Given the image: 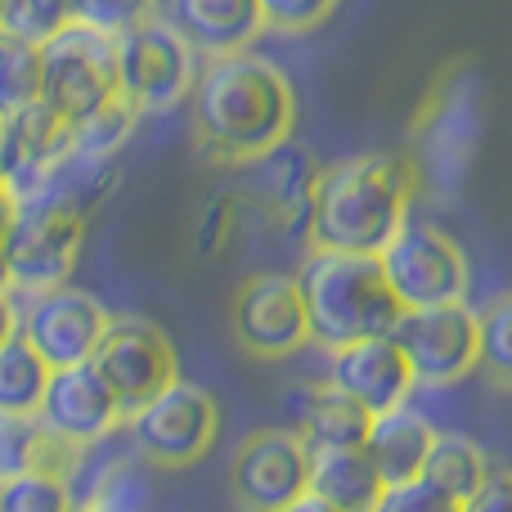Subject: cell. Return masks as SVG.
<instances>
[{
	"label": "cell",
	"mask_w": 512,
	"mask_h": 512,
	"mask_svg": "<svg viewBox=\"0 0 512 512\" xmlns=\"http://www.w3.org/2000/svg\"><path fill=\"white\" fill-rule=\"evenodd\" d=\"M234 221H239V194H216L212 203L198 212L194 225V256H216L230 243Z\"/></svg>",
	"instance_id": "obj_36"
},
{
	"label": "cell",
	"mask_w": 512,
	"mask_h": 512,
	"mask_svg": "<svg viewBox=\"0 0 512 512\" xmlns=\"http://www.w3.org/2000/svg\"><path fill=\"white\" fill-rule=\"evenodd\" d=\"M140 108L131 104L126 95H113L108 104H99L95 113H86L81 122H72V135L68 144L81 153H95V158H117V153L126 149V140L135 135V126H140Z\"/></svg>",
	"instance_id": "obj_29"
},
{
	"label": "cell",
	"mask_w": 512,
	"mask_h": 512,
	"mask_svg": "<svg viewBox=\"0 0 512 512\" xmlns=\"http://www.w3.org/2000/svg\"><path fill=\"white\" fill-rule=\"evenodd\" d=\"M81 454L86 450L59 441L36 414L0 409V481H14L23 472H59L72 486L81 472Z\"/></svg>",
	"instance_id": "obj_21"
},
{
	"label": "cell",
	"mask_w": 512,
	"mask_h": 512,
	"mask_svg": "<svg viewBox=\"0 0 512 512\" xmlns=\"http://www.w3.org/2000/svg\"><path fill=\"white\" fill-rule=\"evenodd\" d=\"M126 441L149 468H194L207 459L221 436V405L207 387L176 378L167 391L144 400L135 414H126Z\"/></svg>",
	"instance_id": "obj_5"
},
{
	"label": "cell",
	"mask_w": 512,
	"mask_h": 512,
	"mask_svg": "<svg viewBox=\"0 0 512 512\" xmlns=\"http://www.w3.org/2000/svg\"><path fill=\"white\" fill-rule=\"evenodd\" d=\"M490 472L495 468H490L486 450H481L477 441H468V436H459V432H436V445H432L427 468H423V477L432 481V486H441L445 495L468 504V499L486 486Z\"/></svg>",
	"instance_id": "obj_25"
},
{
	"label": "cell",
	"mask_w": 512,
	"mask_h": 512,
	"mask_svg": "<svg viewBox=\"0 0 512 512\" xmlns=\"http://www.w3.org/2000/svg\"><path fill=\"white\" fill-rule=\"evenodd\" d=\"M72 512H95V508H86V504H72Z\"/></svg>",
	"instance_id": "obj_43"
},
{
	"label": "cell",
	"mask_w": 512,
	"mask_h": 512,
	"mask_svg": "<svg viewBox=\"0 0 512 512\" xmlns=\"http://www.w3.org/2000/svg\"><path fill=\"white\" fill-rule=\"evenodd\" d=\"M14 333H18V306L9 297V288H0V342H9Z\"/></svg>",
	"instance_id": "obj_38"
},
{
	"label": "cell",
	"mask_w": 512,
	"mask_h": 512,
	"mask_svg": "<svg viewBox=\"0 0 512 512\" xmlns=\"http://www.w3.org/2000/svg\"><path fill=\"white\" fill-rule=\"evenodd\" d=\"M418 387H454L481 369V315L468 301L405 310L391 328Z\"/></svg>",
	"instance_id": "obj_10"
},
{
	"label": "cell",
	"mask_w": 512,
	"mask_h": 512,
	"mask_svg": "<svg viewBox=\"0 0 512 512\" xmlns=\"http://www.w3.org/2000/svg\"><path fill=\"white\" fill-rule=\"evenodd\" d=\"M373 414L364 405H355L351 396H342L337 387L319 382L301 396L297 409V436L306 441V450H337V445H364Z\"/></svg>",
	"instance_id": "obj_24"
},
{
	"label": "cell",
	"mask_w": 512,
	"mask_h": 512,
	"mask_svg": "<svg viewBox=\"0 0 512 512\" xmlns=\"http://www.w3.org/2000/svg\"><path fill=\"white\" fill-rule=\"evenodd\" d=\"M72 14H77V0H14L0 27H9V32L41 45V41H50L59 27H68Z\"/></svg>",
	"instance_id": "obj_32"
},
{
	"label": "cell",
	"mask_w": 512,
	"mask_h": 512,
	"mask_svg": "<svg viewBox=\"0 0 512 512\" xmlns=\"http://www.w3.org/2000/svg\"><path fill=\"white\" fill-rule=\"evenodd\" d=\"M108 310L99 306V297H90L86 288H45L27 301V310L18 315V333L41 351V360L50 369H68V364H86L95 355L99 337L108 328Z\"/></svg>",
	"instance_id": "obj_14"
},
{
	"label": "cell",
	"mask_w": 512,
	"mask_h": 512,
	"mask_svg": "<svg viewBox=\"0 0 512 512\" xmlns=\"http://www.w3.org/2000/svg\"><path fill=\"white\" fill-rule=\"evenodd\" d=\"M90 364H95L99 378L113 387L122 414H135L144 400H153L158 391H167L171 382L180 378L176 342L144 315H113L108 319Z\"/></svg>",
	"instance_id": "obj_9"
},
{
	"label": "cell",
	"mask_w": 512,
	"mask_h": 512,
	"mask_svg": "<svg viewBox=\"0 0 512 512\" xmlns=\"http://www.w3.org/2000/svg\"><path fill=\"white\" fill-rule=\"evenodd\" d=\"M153 14H158V0H77L72 23H90L108 36H122L126 27L144 23Z\"/></svg>",
	"instance_id": "obj_34"
},
{
	"label": "cell",
	"mask_w": 512,
	"mask_h": 512,
	"mask_svg": "<svg viewBox=\"0 0 512 512\" xmlns=\"http://www.w3.org/2000/svg\"><path fill=\"white\" fill-rule=\"evenodd\" d=\"M0 135H5V117H0Z\"/></svg>",
	"instance_id": "obj_44"
},
{
	"label": "cell",
	"mask_w": 512,
	"mask_h": 512,
	"mask_svg": "<svg viewBox=\"0 0 512 512\" xmlns=\"http://www.w3.org/2000/svg\"><path fill=\"white\" fill-rule=\"evenodd\" d=\"M230 337L252 360H288L301 346H310V319L297 274H248L230 297Z\"/></svg>",
	"instance_id": "obj_11"
},
{
	"label": "cell",
	"mask_w": 512,
	"mask_h": 512,
	"mask_svg": "<svg viewBox=\"0 0 512 512\" xmlns=\"http://www.w3.org/2000/svg\"><path fill=\"white\" fill-rule=\"evenodd\" d=\"M171 23L198 54H239L265 32L261 0H167Z\"/></svg>",
	"instance_id": "obj_19"
},
{
	"label": "cell",
	"mask_w": 512,
	"mask_h": 512,
	"mask_svg": "<svg viewBox=\"0 0 512 512\" xmlns=\"http://www.w3.org/2000/svg\"><path fill=\"white\" fill-rule=\"evenodd\" d=\"M432 445H436V427L427 423L423 414H414L409 405H396V409H387V414H373L369 436H364V450H369L373 468L382 472L387 486L423 477Z\"/></svg>",
	"instance_id": "obj_22"
},
{
	"label": "cell",
	"mask_w": 512,
	"mask_h": 512,
	"mask_svg": "<svg viewBox=\"0 0 512 512\" xmlns=\"http://www.w3.org/2000/svg\"><path fill=\"white\" fill-rule=\"evenodd\" d=\"M486 81L472 59L445 63L432 77L423 104L414 113V140H409V158L418 167L423 189L450 198L454 189H463L472 162L486 140Z\"/></svg>",
	"instance_id": "obj_4"
},
{
	"label": "cell",
	"mask_w": 512,
	"mask_h": 512,
	"mask_svg": "<svg viewBox=\"0 0 512 512\" xmlns=\"http://www.w3.org/2000/svg\"><path fill=\"white\" fill-rule=\"evenodd\" d=\"M194 149L212 167H248V162L288 144L297 126V90L279 63L261 54H216L198 68L194 95Z\"/></svg>",
	"instance_id": "obj_1"
},
{
	"label": "cell",
	"mask_w": 512,
	"mask_h": 512,
	"mask_svg": "<svg viewBox=\"0 0 512 512\" xmlns=\"http://www.w3.org/2000/svg\"><path fill=\"white\" fill-rule=\"evenodd\" d=\"M50 373L54 369L41 360V351H36L23 333H14L9 342H0V409L36 414Z\"/></svg>",
	"instance_id": "obj_27"
},
{
	"label": "cell",
	"mask_w": 512,
	"mask_h": 512,
	"mask_svg": "<svg viewBox=\"0 0 512 512\" xmlns=\"http://www.w3.org/2000/svg\"><path fill=\"white\" fill-rule=\"evenodd\" d=\"M198 50L171 18H144L117 36V86L140 113H171L194 95Z\"/></svg>",
	"instance_id": "obj_6"
},
{
	"label": "cell",
	"mask_w": 512,
	"mask_h": 512,
	"mask_svg": "<svg viewBox=\"0 0 512 512\" xmlns=\"http://www.w3.org/2000/svg\"><path fill=\"white\" fill-rule=\"evenodd\" d=\"M373 512H463V504L454 495H445L441 486H432L427 477H414V481H396V486L382 490Z\"/></svg>",
	"instance_id": "obj_35"
},
{
	"label": "cell",
	"mask_w": 512,
	"mask_h": 512,
	"mask_svg": "<svg viewBox=\"0 0 512 512\" xmlns=\"http://www.w3.org/2000/svg\"><path fill=\"white\" fill-rule=\"evenodd\" d=\"M387 481L373 468L364 445H337V450H310V495L328 499L342 512H373Z\"/></svg>",
	"instance_id": "obj_23"
},
{
	"label": "cell",
	"mask_w": 512,
	"mask_h": 512,
	"mask_svg": "<svg viewBox=\"0 0 512 512\" xmlns=\"http://www.w3.org/2000/svg\"><path fill=\"white\" fill-rule=\"evenodd\" d=\"M283 512H342V508H333L328 499H319V495H310V490H306V495L292 499V504L283 508Z\"/></svg>",
	"instance_id": "obj_39"
},
{
	"label": "cell",
	"mask_w": 512,
	"mask_h": 512,
	"mask_svg": "<svg viewBox=\"0 0 512 512\" xmlns=\"http://www.w3.org/2000/svg\"><path fill=\"white\" fill-rule=\"evenodd\" d=\"M463 512H512V468H495L486 486L463 504Z\"/></svg>",
	"instance_id": "obj_37"
},
{
	"label": "cell",
	"mask_w": 512,
	"mask_h": 512,
	"mask_svg": "<svg viewBox=\"0 0 512 512\" xmlns=\"http://www.w3.org/2000/svg\"><path fill=\"white\" fill-rule=\"evenodd\" d=\"M481 369L490 387L512 396V292L481 310Z\"/></svg>",
	"instance_id": "obj_30"
},
{
	"label": "cell",
	"mask_w": 512,
	"mask_h": 512,
	"mask_svg": "<svg viewBox=\"0 0 512 512\" xmlns=\"http://www.w3.org/2000/svg\"><path fill=\"white\" fill-rule=\"evenodd\" d=\"M36 418H41L59 441L77 445V450H95L104 436H113L117 427L126 423L113 387L99 378V369L90 360L50 373L45 396H41V405H36Z\"/></svg>",
	"instance_id": "obj_15"
},
{
	"label": "cell",
	"mask_w": 512,
	"mask_h": 512,
	"mask_svg": "<svg viewBox=\"0 0 512 512\" xmlns=\"http://www.w3.org/2000/svg\"><path fill=\"white\" fill-rule=\"evenodd\" d=\"M117 185H122V162L95 158V153H81L68 144L41 176L14 189V207H63V212H77L90 221Z\"/></svg>",
	"instance_id": "obj_17"
},
{
	"label": "cell",
	"mask_w": 512,
	"mask_h": 512,
	"mask_svg": "<svg viewBox=\"0 0 512 512\" xmlns=\"http://www.w3.org/2000/svg\"><path fill=\"white\" fill-rule=\"evenodd\" d=\"M41 99V45L0 27V117L23 113Z\"/></svg>",
	"instance_id": "obj_28"
},
{
	"label": "cell",
	"mask_w": 512,
	"mask_h": 512,
	"mask_svg": "<svg viewBox=\"0 0 512 512\" xmlns=\"http://www.w3.org/2000/svg\"><path fill=\"white\" fill-rule=\"evenodd\" d=\"M342 0H261V18L270 32L283 36H306L315 27H324L337 14Z\"/></svg>",
	"instance_id": "obj_33"
},
{
	"label": "cell",
	"mask_w": 512,
	"mask_h": 512,
	"mask_svg": "<svg viewBox=\"0 0 512 512\" xmlns=\"http://www.w3.org/2000/svg\"><path fill=\"white\" fill-rule=\"evenodd\" d=\"M72 126L54 113L50 104H27L23 113L5 117V135H0V176H5L9 194L23 189L32 176H41L63 149H68Z\"/></svg>",
	"instance_id": "obj_20"
},
{
	"label": "cell",
	"mask_w": 512,
	"mask_h": 512,
	"mask_svg": "<svg viewBox=\"0 0 512 512\" xmlns=\"http://www.w3.org/2000/svg\"><path fill=\"white\" fill-rule=\"evenodd\" d=\"M418 189V167L409 153H355V158L328 162L315 180V207H310V248L328 252H364L382 256L400 225L409 221Z\"/></svg>",
	"instance_id": "obj_2"
},
{
	"label": "cell",
	"mask_w": 512,
	"mask_h": 512,
	"mask_svg": "<svg viewBox=\"0 0 512 512\" xmlns=\"http://www.w3.org/2000/svg\"><path fill=\"white\" fill-rule=\"evenodd\" d=\"M81 243H86V216L63 207H14V221L5 230V270L14 292L59 288L77 270Z\"/></svg>",
	"instance_id": "obj_12"
},
{
	"label": "cell",
	"mask_w": 512,
	"mask_h": 512,
	"mask_svg": "<svg viewBox=\"0 0 512 512\" xmlns=\"http://www.w3.org/2000/svg\"><path fill=\"white\" fill-rule=\"evenodd\" d=\"M328 387H337L342 396H351L355 405H364L369 414H387V409L405 405L409 391L418 387L414 369H409L405 351L396 337H360L346 342L337 351H328Z\"/></svg>",
	"instance_id": "obj_16"
},
{
	"label": "cell",
	"mask_w": 512,
	"mask_h": 512,
	"mask_svg": "<svg viewBox=\"0 0 512 512\" xmlns=\"http://www.w3.org/2000/svg\"><path fill=\"white\" fill-rule=\"evenodd\" d=\"M297 283L310 319V342H319L324 351L360 337H387L405 315L378 256L310 248Z\"/></svg>",
	"instance_id": "obj_3"
},
{
	"label": "cell",
	"mask_w": 512,
	"mask_h": 512,
	"mask_svg": "<svg viewBox=\"0 0 512 512\" xmlns=\"http://www.w3.org/2000/svg\"><path fill=\"white\" fill-rule=\"evenodd\" d=\"M9 5H14V0H0V23H5V14H9Z\"/></svg>",
	"instance_id": "obj_42"
},
{
	"label": "cell",
	"mask_w": 512,
	"mask_h": 512,
	"mask_svg": "<svg viewBox=\"0 0 512 512\" xmlns=\"http://www.w3.org/2000/svg\"><path fill=\"white\" fill-rule=\"evenodd\" d=\"M149 463L140 454H126V459H113L90 477L86 495H77V504L95 508V512H149Z\"/></svg>",
	"instance_id": "obj_26"
},
{
	"label": "cell",
	"mask_w": 512,
	"mask_h": 512,
	"mask_svg": "<svg viewBox=\"0 0 512 512\" xmlns=\"http://www.w3.org/2000/svg\"><path fill=\"white\" fill-rule=\"evenodd\" d=\"M122 95L117 86V36L90 23H68L41 41V104H50L63 122H81Z\"/></svg>",
	"instance_id": "obj_7"
},
{
	"label": "cell",
	"mask_w": 512,
	"mask_h": 512,
	"mask_svg": "<svg viewBox=\"0 0 512 512\" xmlns=\"http://www.w3.org/2000/svg\"><path fill=\"white\" fill-rule=\"evenodd\" d=\"M0 288H9V270H5V234H0Z\"/></svg>",
	"instance_id": "obj_41"
},
{
	"label": "cell",
	"mask_w": 512,
	"mask_h": 512,
	"mask_svg": "<svg viewBox=\"0 0 512 512\" xmlns=\"http://www.w3.org/2000/svg\"><path fill=\"white\" fill-rule=\"evenodd\" d=\"M9 221H14V194H9L5 176H0V234L9 230Z\"/></svg>",
	"instance_id": "obj_40"
},
{
	"label": "cell",
	"mask_w": 512,
	"mask_h": 512,
	"mask_svg": "<svg viewBox=\"0 0 512 512\" xmlns=\"http://www.w3.org/2000/svg\"><path fill=\"white\" fill-rule=\"evenodd\" d=\"M378 261L405 310L450 306V301L468 297V256H463L459 239H450L441 225L405 221Z\"/></svg>",
	"instance_id": "obj_8"
},
{
	"label": "cell",
	"mask_w": 512,
	"mask_h": 512,
	"mask_svg": "<svg viewBox=\"0 0 512 512\" xmlns=\"http://www.w3.org/2000/svg\"><path fill=\"white\" fill-rule=\"evenodd\" d=\"M310 490V450L297 432L261 427L230 459V495L243 512H283Z\"/></svg>",
	"instance_id": "obj_13"
},
{
	"label": "cell",
	"mask_w": 512,
	"mask_h": 512,
	"mask_svg": "<svg viewBox=\"0 0 512 512\" xmlns=\"http://www.w3.org/2000/svg\"><path fill=\"white\" fill-rule=\"evenodd\" d=\"M72 486L59 472H23L0 481V512H72Z\"/></svg>",
	"instance_id": "obj_31"
},
{
	"label": "cell",
	"mask_w": 512,
	"mask_h": 512,
	"mask_svg": "<svg viewBox=\"0 0 512 512\" xmlns=\"http://www.w3.org/2000/svg\"><path fill=\"white\" fill-rule=\"evenodd\" d=\"M315 180H319V162L306 149H292V144H279L274 153L248 162V194L292 239H306L310 234Z\"/></svg>",
	"instance_id": "obj_18"
}]
</instances>
